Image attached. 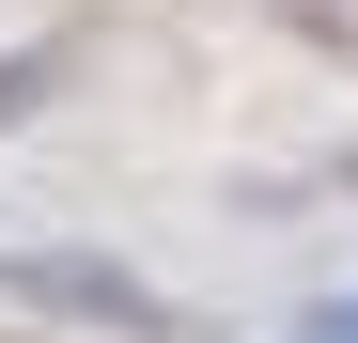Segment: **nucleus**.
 Listing matches in <instances>:
<instances>
[{
    "mask_svg": "<svg viewBox=\"0 0 358 343\" xmlns=\"http://www.w3.org/2000/svg\"><path fill=\"white\" fill-rule=\"evenodd\" d=\"M0 297L78 312V328H141V343H171V297H141V281H125V265H94V250H16V265H0Z\"/></svg>",
    "mask_w": 358,
    "mask_h": 343,
    "instance_id": "obj_1",
    "label": "nucleus"
},
{
    "mask_svg": "<svg viewBox=\"0 0 358 343\" xmlns=\"http://www.w3.org/2000/svg\"><path fill=\"white\" fill-rule=\"evenodd\" d=\"M296 343H358V297H343V312H312V328H296Z\"/></svg>",
    "mask_w": 358,
    "mask_h": 343,
    "instance_id": "obj_2",
    "label": "nucleus"
}]
</instances>
